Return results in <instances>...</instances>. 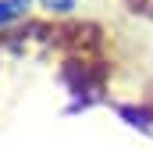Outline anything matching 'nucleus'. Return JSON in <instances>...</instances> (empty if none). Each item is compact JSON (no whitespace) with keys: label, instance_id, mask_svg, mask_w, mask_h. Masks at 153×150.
<instances>
[{"label":"nucleus","instance_id":"nucleus-1","mask_svg":"<svg viewBox=\"0 0 153 150\" xmlns=\"http://www.w3.org/2000/svg\"><path fill=\"white\" fill-rule=\"evenodd\" d=\"M25 7H29V0H0V25H7L18 14H25Z\"/></svg>","mask_w":153,"mask_h":150},{"label":"nucleus","instance_id":"nucleus-2","mask_svg":"<svg viewBox=\"0 0 153 150\" xmlns=\"http://www.w3.org/2000/svg\"><path fill=\"white\" fill-rule=\"evenodd\" d=\"M39 4H43V11H50V14H71L78 0H39Z\"/></svg>","mask_w":153,"mask_h":150}]
</instances>
